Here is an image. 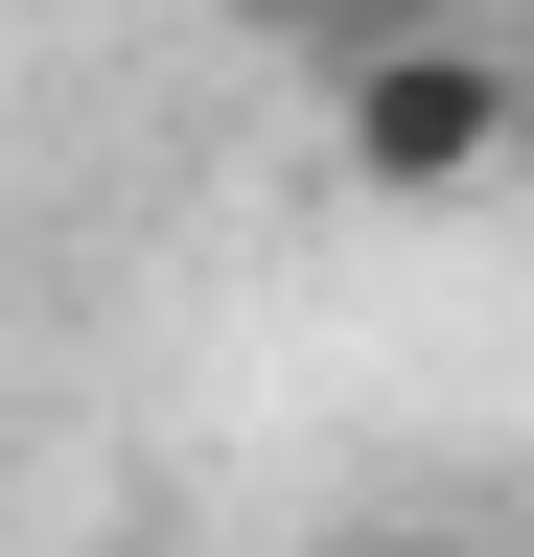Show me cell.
Returning <instances> with one entry per match:
<instances>
[{
  "mask_svg": "<svg viewBox=\"0 0 534 557\" xmlns=\"http://www.w3.org/2000/svg\"><path fill=\"white\" fill-rule=\"evenodd\" d=\"M325 163H349L372 209H488L511 163H534V47H488V24H349L325 47Z\"/></svg>",
  "mask_w": 534,
  "mask_h": 557,
  "instance_id": "obj_1",
  "label": "cell"
},
{
  "mask_svg": "<svg viewBox=\"0 0 534 557\" xmlns=\"http://www.w3.org/2000/svg\"><path fill=\"white\" fill-rule=\"evenodd\" d=\"M210 24H233V47H302V70H325L349 24H395V0H210Z\"/></svg>",
  "mask_w": 534,
  "mask_h": 557,
  "instance_id": "obj_2",
  "label": "cell"
},
{
  "mask_svg": "<svg viewBox=\"0 0 534 557\" xmlns=\"http://www.w3.org/2000/svg\"><path fill=\"white\" fill-rule=\"evenodd\" d=\"M372 557H442V534H372Z\"/></svg>",
  "mask_w": 534,
  "mask_h": 557,
  "instance_id": "obj_3",
  "label": "cell"
}]
</instances>
